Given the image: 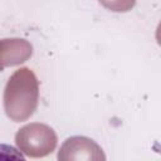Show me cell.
Wrapping results in <instances>:
<instances>
[{
    "label": "cell",
    "instance_id": "6da1fadb",
    "mask_svg": "<svg viewBox=\"0 0 161 161\" xmlns=\"http://www.w3.org/2000/svg\"><path fill=\"white\" fill-rule=\"evenodd\" d=\"M58 161H106V156L93 140L84 136H73L62 145Z\"/></svg>",
    "mask_w": 161,
    "mask_h": 161
},
{
    "label": "cell",
    "instance_id": "7a4b0ae2",
    "mask_svg": "<svg viewBox=\"0 0 161 161\" xmlns=\"http://www.w3.org/2000/svg\"><path fill=\"white\" fill-rule=\"evenodd\" d=\"M0 161H26L23 153L11 145L0 143Z\"/></svg>",
    "mask_w": 161,
    "mask_h": 161
}]
</instances>
